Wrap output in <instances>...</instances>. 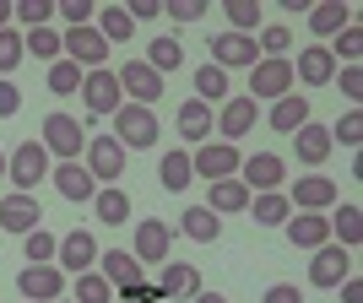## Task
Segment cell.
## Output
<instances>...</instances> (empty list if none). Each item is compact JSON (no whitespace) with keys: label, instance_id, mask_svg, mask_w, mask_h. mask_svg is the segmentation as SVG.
I'll use <instances>...</instances> for the list:
<instances>
[{"label":"cell","instance_id":"2","mask_svg":"<svg viewBox=\"0 0 363 303\" xmlns=\"http://www.w3.org/2000/svg\"><path fill=\"white\" fill-rule=\"evenodd\" d=\"M38 141H44V152L55 157V163H82V152H87V130H82V120L60 114V108L38 125Z\"/></svg>","mask_w":363,"mask_h":303},{"label":"cell","instance_id":"10","mask_svg":"<svg viewBox=\"0 0 363 303\" xmlns=\"http://www.w3.org/2000/svg\"><path fill=\"white\" fill-rule=\"evenodd\" d=\"M82 163L98 184H120L125 179V147L114 136H87V152H82Z\"/></svg>","mask_w":363,"mask_h":303},{"label":"cell","instance_id":"43","mask_svg":"<svg viewBox=\"0 0 363 303\" xmlns=\"http://www.w3.org/2000/svg\"><path fill=\"white\" fill-rule=\"evenodd\" d=\"M92 16H98L92 0H55V22H65V28H87Z\"/></svg>","mask_w":363,"mask_h":303},{"label":"cell","instance_id":"33","mask_svg":"<svg viewBox=\"0 0 363 303\" xmlns=\"http://www.w3.org/2000/svg\"><path fill=\"white\" fill-rule=\"evenodd\" d=\"M206 206H212L217 217H228V212H250V190H244V179H217Z\"/></svg>","mask_w":363,"mask_h":303},{"label":"cell","instance_id":"31","mask_svg":"<svg viewBox=\"0 0 363 303\" xmlns=\"http://www.w3.org/2000/svg\"><path fill=\"white\" fill-rule=\"evenodd\" d=\"M190 179H196V168H190V147L163 152V163H157V184H163V190H184Z\"/></svg>","mask_w":363,"mask_h":303},{"label":"cell","instance_id":"45","mask_svg":"<svg viewBox=\"0 0 363 303\" xmlns=\"http://www.w3.org/2000/svg\"><path fill=\"white\" fill-rule=\"evenodd\" d=\"M331 141H342V147H358V141H363V114H358V108H347V114L331 125Z\"/></svg>","mask_w":363,"mask_h":303},{"label":"cell","instance_id":"36","mask_svg":"<svg viewBox=\"0 0 363 303\" xmlns=\"http://www.w3.org/2000/svg\"><path fill=\"white\" fill-rule=\"evenodd\" d=\"M55 249H60V239H55L49 227L22 233V255H28V265H55Z\"/></svg>","mask_w":363,"mask_h":303},{"label":"cell","instance_id":"3","mask_svg":"<svg viewBox=\"0 0 363 303\" xmlns=\"http://www.w3.org/2000/svg\"><path fill=\"white\" fill-rule=\"evenodd\" d=\"M239 163H244V152L233 147V141H201V147L190 152V168H196V179H206V184L239 179Z\"/></svg>","mask_w":363,"mask_h":303},{"label":"cell","instance_id":"34","mask_svg":"<svg viewBox=\"0 0 363 303\" xmlns=\"http://www.w3.org/2000/svg\"><path fill=\"white\" fill-rule=\"evenodd\" d=\"M250 212H255V227H282V222L293 217V206H288V195H282V190H266V195L250 200Z\"/></svg>","mask_w":363,"mask_h":303},{"label":"cell","instance_id":"50","mask_svg":"<svg viewBox=\"0 0 363 303\" xmlns=\"http://www.w3.org/2000/svg\"><path fill=\"white\" fill-rule=\"evenodd\" d=\"M342 98H352V103L363 98V71L358 65H342Z\"/></svg>","mask_w":363,"mask_h":303},{"label":"cell","instance_id":"23","mask_svg":"<svg viewBox=\"0 0 363 303\" xmlns=\"http://www.w3.org/2000/svg\"><path fill=\"white\" fill-rule=\"evenodd\" d=\"M49 179H55V190H60L65 200H92L98 195V179L87 173V163H55Z\"/></svg>","mask_w":363,"mask_h":303},{"label":"cell","instance_id":"29","mask_svg":"<svg viewBox=\"0 0 363 303\" xmlns=\"http://www.w3.org/2000/svg\"><path fill=\"white\" fill-rule=\"evenodd\" d=\"M347 22H358V16H352V6H342V0H320V6H309V33H320V38H336Z\"/></svg>","mask_w":363,"mask_h":303},{"label":"cell","instance_id":"28","mask_svg":"<svg viewBox=\"0 0 363 303\" xmlns=\"http://www.w3.org/2000/svg\"><path fill=\"white\" fill-rule=\"evenodd\" d=\"M92 28L104 33V44H108V49H114V44H130V38H136V22H130V11H125V6H98Z\"/></svg>","mask_w":363,"mask_h":303},{"label":"cell","instance_id":"46","mask_svg":"<svg viewBox=\"0 0 363 303\" xmlns=\"http://www.w3.org/2000/svg\"><path fill=\"white\" fill-rule=\"evenodd\" d=\"M16 108H22V87H16L11 76H0V120H11Z\"/></svg>","mask_w":363,"mask_h":303},{"label":"cell","instance_id":"54","mask_svg":"<svg viewBox=\"0 0 363 303\" xmlns=\"http://www.w3.org/2000/svg\"><path fill=\"white\" fill-rule=\"evenodd\" d=\"M0 28H11V0H0Z\"/></svg>","mask_w":363,"mask_h":303},{"label":"cell","instance_id":"41","mask_svg":"<svg viewBox=\"0 0 363 303\" xmlns=\"http://www.w3.org/2000/svg\"><path fill=\"white\" fill-rule=\"evenodd\" d=\"M82 76H87V71H82V65H71V60L60 55V60L49 65V92H60V98H71V92H82Z\"/></svg>","mask_w":363,"mask_h":303},{"label":"cell","instance_id":"49","mask_svg":"<svg viewBox=\"0 0 363 303\" xmlns=\"http://www.w3.org/2000/svg\"><path fill=\"white\" fill-rule=\"evenodd\" d=\"M125 11L130 22H152V16H163V0H125Z\"/></svg>","mask_w":363,"mask_h":303},{"label":"cell","instance_id":"30","mask_svg":"<svg viewBox=\"0 0 363 303\" xmlns=\"http://www.w3.org/2000/svg\"><path fill=\"white\" fill-rule=\"evenodd\" d=\"M325 222H331V244H342V249H352V244L363 239V206H358V200L325 212Z\"/></svg>","mask_w":363,"mask_h":303},{"label":"cell","instance_id":"52","mask_svg":"<svg viewBox=\"0 0 363 303\" xmlns=\"http://www.w3.org/2000/svg\"><path fill=\"white\" fill-rule=\"evenodd\" d=\"M342 303H363V282H358V276H347V282H342Z\"/></svg>","mask_w":363,"mask_h":303},{"label":"cell","instance_id":"38","mask_svg":"<svg viewBox=\"0 0 363 303\" xmlns=\"http://www.w3.org/2000/svg\"><path fill=\"white\" fill-rule=\"evenodd\" d=\"M147 65H152L157 76H163V71H179V65H184V49H179V38H168V33H163V38H152V49H147Z\"/></svg>","mask_w":363,"mask_h":303},{"label":"cell","instance_id":"25","mask_svg":"<svg viewBox=\"0 0 363 303\" xmlns=\"http://www.w3.org/2000/svg\"><path fill=\"white\" fill-rule=\"evenodd\" d=\"M174 125H179V136L190 141V147L212 141V108L201 103V98H184V103H179V114H174Z\"/></svg>","mask_w":363,"mask_h":303},{"label":"cell","instance_id":"7","mask_svg":"<svg viewBox=\"0 0 363 303\" xmlns=\"http://www.w3.org/2000/svg\"><path fill=\"white\" fill-rule=\"evenodd\" d=\"M125 103V92H120V76L108 71H87L82 76V108H87L92 120H108V114H114V108Z\"/></svg>","mask_w":363,"mask_h":303},{"label":"cell","instance_id":"42","mask_svg":"<svg viewBox=\"0 0 363 303\" xmlns=\"http://www.w3.org/2000/svg\"><path fill=\"white\" fill-rule=\"evenodd\" d=\"M331 60H347V65L363 60V28H358V22H347V28L331 38Z\"/></svg>","mask_w":363,"mask_h":303},{"label":"cell","instance_id":"56","mask_svg":"<svg viewBox=\"0 0 363 303\" xmlns=\"http://www.w3.org/2000/svg\"><path fill=\"white\" fill-rule=\"evenodd\" d=\"M60 303H71V298H60Z\"/></svg>","mask_w":363,"mask_h":303},{"label":"cell","instance_id":"40","mask_svg":"<svg viewBox=\"0 0 363 303\" xmlns=\"http://www.w3.org/2000/svg\"><path fill=\"white\" fill-rule=\"evenodd\" d=\"M223 11H228V33H250V38L260 33V6L255 0H228Z\"/></svg>","mask_w":363,"mask_h":303},{"label":"cell","instance_id":"8","mask_svg":"<svg viewBox=\"0 0 363 303\" xmlns=\"http://www.w3.org/2000/svg\"><path fill=\"white\" fill-rule=\"evenodd\" d=\"M239 179H244V190L250 195H266V190H282L288 184V157H277V152H250L239 163Z\"/></svg>","mask_w":363,"mask_h":303},{"label":"cell","instance_id":"13","mask_svg":"<svg viewBox=\"0 0 363 303\" xmlns=\"http://www.w3.org/2000/svg\"><path fill=\"white\" fill-rule=\"evenodd\" d=\"M16 292H22L28 303H60L65 298V271L60 265H22Z\"/></svg>","mask_w":363,"mask_h":303},{"label":"cell","instance_id":"14","mask_svg":"<svg viewBox=\"0 0 363 303\" xmlns=\"http://www.w3.org/2000/svg\"><path fill=\"white\" fill-rule=\"evenodd\" d=\"M168 249H174V222H163V217L136 222V249H130V255H136L141 265H163Z\"/></svg>","mask_w":363,"mask_h":303},{"label":"cell","instance_id":"32","mask_svg":"<svg viewBox=\"0 0 363 303\" xmlns=\"http://www.w3.org/2000/svg\"><path fill=\"white\" fill-rule=\"evenodd\" d=\"M179 233H184V239H196V244H217L223 222H217V212H212V206H190V212L179 217Z\"/></svg>","mask_w":363,"mask_h":303},{"label":"cell","instance_id":"48","mask_svg":"<svg viewBox=\"0 0 363 303\" xmlns=\"http://www.w3.org/2000/svg\"><path fill=\"white\" fill-rule=\"evenodd\" d=\"M120 303H163V292H157V282H136L120 292Z\"/></svg>","mask_w":363,"mask_h":303},{"label":"cell","instance_id":"9","mask_svg":"<svg viewBox=\"0 0 363 303\" xmlns=\"http://www.w3.org/2000/svg\"><path fill=\"white\" fill-rule=\"evenodd\" d=\"M347 276H352V249H342V244L309 249V287H342Z\"/></svg>","mask_w":363,"mask_h":303},{"label":"cell","instance_id":"53","mask_svg":"<svg viewBox=\"0 0 363 303\" xmlns=\"http://www.w3.org/2000/svg\"><path fill=\"white\" fill-rule=\"evenodd\" d=\"M190 303H228V298H223V292H206V287H201V292H196Z\"/></svg>","mask_w":363,"mask_h":303},{"label":"cell","instance_id":"55","mask_svg":"<svg viewBox=\"0 0 363 303\" xmlns=\"http://www.w3.org/2000/svg\"><path fill=\"white\" fill-rule=\"evenodd\" d=\"M0 179H6V152H0Z\"/></svg>","mask_w":363,"mask_h":303},{"label":"cell","instance_id":"1","mask_svg":"<svg viewBox=\"0 0 363 303\" xmlns=\"http://www.w3.org/2000/svg\"><path fill=\"white\" fill-rule=\"evenodd\" d=\"M49 168H55V157L44 152V141L28 136V141H16V152L6 157V179H11L16 195H33L38 179H49Z\"/></svg>","mask_w":363,"mask_h":303},{"label":"cell","instance_id":"5","mask_svg":"<svg viewBox=\"0 0 363 303\" xmlns=\"http://www.w3.org/2000/svg\"><path fill=\"white\" fill-rule=\"evenodd\" d=\"M293 87H298V81H293L288 55H282V60H255L250 65V98H255V103H277V98H288Z\"/></svg>","mask_w":363,"mask_h":303},{"label":"cell","instance_id":"11","mask_svg":"<svg viewBox=\"0 0 363 303\" xmlns=\"http://www.w3.org/2000/svg\"><path fill=\"white\" fill-rule=\"evenodd\" d=\"M114 76H120V92H125V103H141V108H152L157 98H163V76L152 71L147 60H125Z\"/></svg>","mask_w":363,"mask_h":303},{"label":"cell","instance_id":"35","mask_svg":"<svg viewBox=\"0 0 363 303\" xmlns=\"http://www.w3.org/2000/svg\"><path fill=\"white\" fill-rule=\"evenodd\" d=\"M196 98H201L206 108H212V103H228V71H223V65L206 60V65L196 71Z\"/></svg>","mask_w":363,"mask_h":303},{"label":"cell","instance_id":"47","mask_svg":"<svg viewBox=\"0 0 363 303\" xmlns=\"http://www.w3.org/2000/svg\"><path fill=\"white\" fill-rule=\"evenodd\" d=\"M174 22H201V11H206V0H168L163 6Z\"/></svg>","mask_w":363,"mask_h":303},{"label":"cell","instance_id":"20","mask_svg":"<svg viewBox=\"0 0 363 303\" xmlns=\"http://www.w3.org/2000/svg\"><path fill=\"white\" fill-rule=\"evenodd\" d=\"M293 152H298L303 168H320V163L336 152V141H331V130H325V125L309 120V125H298V130H293Z\"/></svg>","mask_w":363,"mask_h":303},{"label":"cell","instance_id":"4","mask_svg":"<svg viewBox=\"0 0 363 303\" xmlns=\"http://www.w3.org/2000/svg\"><path fill=\"white\" fill-rule=\"evenodd\" d=\"M60 55L71 65H82V71H104L108 65V44H104V33L92 28H60Z\"/></svg>","mask_w":363,"mask_h":303},{"label":"cell","instance_id":"51","mask_svg":"<svg viewBox=\"0 0 363 303\" xmlns=\"http://www.w3.org/2000/svg\"><path fill=\"white\" fill-rule=\"evenodd\" d=\"M260 303H303V292L293 287V282H277V287H266V298Z\"/></svg>","mask_w":363,"mask_h":303},{"label":"cell","instance_id":"15","mask_svg":"<svg viewBox=\"0 0 363 303\" xmlns=\"http://www.w3.org/2000/svg\"><path fill=\"white\" fill-rule=\"evenodd\" d=\"M336 179H325V173H309V179H293V190H288V206L293 212H331L336 206Z\"/></svg>","mask_w":363,"mask_h":303},{"label":"cell","instance_id":"24","mask_svg":"<svg viewBox=\"0 0 363 303\" xmlns=\"http://www.w3.org/2000/svg\"><path fill=\"white\" fill-rule=\"evenodd\" d=\"M331 76H336L331 49H298V60H293V81H303V87H325Z\"/></svg>","mask_w":363,"mask_h":303},{"label":"cell","instance_id":"17","mask_svg":"<svg viewBox=\"0 0 363 303\" xmlns=\"http://www.w3.org/2000/svg\"><path fill=\"white\" fill-rule=\"evenodd\" d=\"M55 265L60 271H71V276H82V271H92L98 265V239L92 233H60V249H55Z\"/></svg>","mask_w":363,"mask_h":303},{"label":"cell","instance_id":"37","mask_svg":"<svg viewBox=\"0 0 363 303\" xmlns=\"http://www.w3.org/2000/svg\"><path fill=\"white\" fill-rule=\"evenodd\" d=\"M22 49H28L33 60H60V28H33V33H22Z\"/></svg>","mask_w":363,"mask_h":303},{"label":"cell","instance_id":"21","mask_svg":"<svg viewBox=\"0 0 363 303\" xmlns=\"http://www.w3.org/2000/svg\"><path fill=\"white\" fill-rule=\"evenodd\" d=\"M0 227H6V233H33V227H44V206H38V200L33 195H6L0 200Z\"/></svg>","mask_w":363,"mask_h":303},{"label":"cell","instance_id":"6","mask_svg":"<svg viewBox=\"0 0 363 303\" xmlns=\"http://www.w3.org/2000/svg\"><path fill=\"white\" fill-rule=\"evenodd\" d=\"M108 120H114V141H120V147H130V152H141V147H152V141H157V114H152V108H141V103H120Z\"/></svg>","mask_w":363,"mask_h":303},{"label":"cell","instance_id":"44","mask_svg":"<svg viewBox=\"0 0 363 303\" xmlns=\"http://www.w3.org/2000/svg\"><path fill=\"white\" fill-rule=\"evenodd\" d=\"M22 60H28V49H22V33H16V28H0V76H11Z\"/></svg>","mask_w":363,"mask_h":303},{"label":"cell","instance_id":"16","mask_svg":"<svg viewBox=\"0 0 363 303\" xmlns=\"http://www.w3.org/2000/svg\"><path fill=\"white\" fill-rule=\"evenodd\" d=\"M98 271H104V282L114 292L136 287V282H147V265H141L130 249H98Z\"/></svg>","mask_w":363,"mask_h":303},{"label":"cell","instance_id":"26","mask_svg":"<svg viewBox=\"0 0 363 303\" xmlns=\"http://www.w3.org/2000/svg\"><path fill=\"white\" fill-rule=\"evenodd\" d=\"M266 125H272V130H282V136H293L298 125H309V98H303V92L277 98V103L266 108Z\"/></svg>","mask_w":363,"mask_h":303},{"label":"cell","instance_id":"18","mask_svg":"<svg viewBox=\"0 0 363 303\" xmlns=\"http://www.w3.org/2000/svg\"><path fill=\"white\" fill-rule=\"evenodd\" d=\"M260 49L250 33H217L212 38V65H223V71H239V65H255Z\"/></svg>","mask_w":363,"mask_h":303},{"label":"cell","instance_id":"12","mask_svg":"<svg viewBox=\"0 0 363 303\" xmlns=\"http://www.w3.org/2000/svg\"><path fill=\"white\" fill-rule=\"evenodd\" d=\"M255 120H260V103H255V98H250V92H228V103L217 108V136L239 147V136H250Z\"/></svg>","mask_w":363,"mask_h":303},{"label":"cell","instance_id":"27","mask_svg":"<svg viewBox=\"0 0 363 303\" xmlns=\"http://www.w3.org/2000/svg\"><path fill=\"white\" fill-rule=\"evenodd\" d=\"M92 212H98V222L125 227V222H130V195H125V184H98V195H92Z\"/></svg>","mask_w":363,"mask_h":303},{"label":"cell","instance_id":"22","mask_svg":"<svg viewBox=\"0 0 363 303\" xmlns=\"http://www.w3.org/2000/svg\"><path fill=\"white\" fill-rule=\"evenodd\" d=\"M282 227H288L293 249H320V244H331V222H325V212H293Z\"/></svg>","mask_w":363,"mask_h":303},{"label":"cell","instance_id":"19","mask_svg":"<svg viewBox=\"0 0 363 303\" xmlns=\"http://www.w3.org/2000/svg\"><path fill=\"white\" fill-rule=\"evenodd\" d=\"M157 292H163V303L196 298V292H201V271H196V265H184V260H163V265H157Z\"/></svg>","mask_w":363,"mask_h":303},{"label":"cell","instance_id":"39","mask_svg":"<svg viewBox=\"0 0 363 303\" xmlns=\"http://www.w3.org/2000/svg\"><path fill=\"white\" fill-rule=\"evenodd\" d=\"M71 303H114V287L104 282V271H98V265L76 276V298H71Z\"/></svg>","mask_w":363,"mask_h":303}]
</instances>
